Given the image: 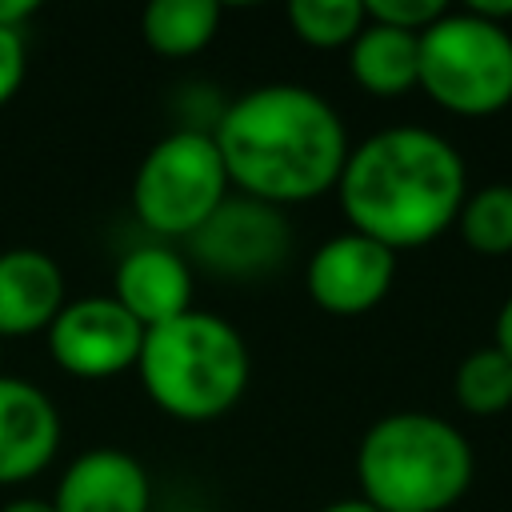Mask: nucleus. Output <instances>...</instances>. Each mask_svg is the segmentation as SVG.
Returning <instances> with one entry per match:
<instances>
[{"label":"nucleus","instance_id":"obj_1","mask_svg":"<svg viewBox=\"0 0 512 512\" xmlns=\"http://www.w3.org/2000/svg\"><path fill=\"white\" fill-rule=\"evenodd\" d=\"M224 172L260 204H296L328 192L348 160L344 120L300 84L244 92L212 132Z\"/></svg>","mask_w":512,"mask_h":512},{"label":"nucleus","instance_id":"obj_2","mask_svg":"<svg viewBox=\"0 0 512 512\" xmlns=\"http://www.w3.org/2000/svg\"><path fill=\"white\" fill-rule=\"evenodd\" d=\"M352 232L400 252L436 240L464 204L460 152L416 124L384 128L348 152L336 180Z\"/></svg>","mask_w":512,"mask_h":512},{"label":"nucleus","instance_id":"obj_3","mask_svg":"<svg viewBox=\"0 0 512 512\" xmlns=\"http://www.w3.org/2000/svg\"><path fill=\"white\" fill-rule=\"evenodd\" d=\"M356 480L380 512H444L472 484V444L440 416L392 412L364 432Z\"/></svg>","mask_w":512,"mask_h":512},{"label":"nucleus","instance_id":"obj_4","mask_svg":"<svg viewBox=\"0 0 512 512\" xmlns=\"http://www.w3.org/2000/svg\"><path fill=\"white\" fill-rule=\"evenodd\" d=\"M144 392L176 420L224 416L248 384V344L216 312L188 308L176 320L144 328L136 356Z\"/></svg>","mask_w":512,"mask_h":512},{"label":"nucleus","instance_id":"obj_5","mask_svg":"<svg viewBox=\"0 0 512 512\" xmlns=\"http://www.w3.org/2000/svg\"><path fill=\"white\" fill-rule=\"evenodd\" d=\"M420 88L448 112L488 116L512 100V36L476 12H444L420 32Z\"/></svg>","mask_w":512,"mask_h":512},{"label":"nucleus","instance_id":"obj_6","mask_svg":"<svg viewBox=\"0 0 512 512\" xmlns=\"http://www.w3.org/2000/svg\"><path fill=\"white\" fill-rule=\"evenodd\" d=\"M228 172L212 132H172L140 160L132 180L136 216L160 236H192L224 204Z\"/></svg>","mask_w":512,"mask_h":512},{"label":"nucleus","instance_id":"obj_7","mask_svg":"<svg viewBox=\"0 0 512 512\" xmlns=\"http://www.w3.org/2000/svg\"><path fill=\"white\" fill-rule=\"evenodd\" d=\"M144 344V328L112 300V296H84L64 304L48 324V348L56 364L72 376H112L136 364Z\"/></svg>","mask_w":512,"mask_h":512},{"label":"nucleus","instance_id":"obj_8","mask_svg":"<svg viewBox=\"0 0 512 512\" xmlns=\"http://www.w3.org/2000/svg\"><path fill=\"white\" fill-rule=\"evenodd\" d=\"M196 256L224 272V276H252L268 272L288 256V224L272 204H260L252 196L224 200L192 236Z\"/></svg>","mask_w":512,"mask_h":512},{"label":"nucleus","instance_id":"obj_9","mask_svg":"<svg viewBox=\"0 0 512 512\" xmlns=\"http://www.w3.org/2000/svg\"><path fill=\"white\" fill-rule=\"evenodd\" d=\"M396 280V252L360 236L344 232L324 240L308 260V292L324 312L360 316L376 308Z\"/></svg>","mask_w":512,"mask_h":512},{"label":"nucleus","instance_id":"obj_10","mask_svg":"<svg viewBox=\"0 0 512 512\" xmlns=\"http://www.w3.org/2000/svg\"><path fill=\"white\" fill-rule=\"evenodd\" d=\"M60 444V416L32 380L0 376V484L36 476Z\"/></svg>","mask_w":512,"mask_h":512},{"label":"nucleus","instance_id":"obj_11","mask_svg":"<svg viewBox=\"0 0 512 512\" xmlns=\"http://www.w3.org/2000/svg\"><path fill=\"white\" fill-rule=\"evenodd\" d=\"M140 328H156L176 320L192 308V272L184 256L160 244L132 248L116 268V296H112Z\"/></svg>","mask_w":512,"mask_h":512},{"label":"nucleus","instance_id":"obj_12","mask_svg":"<svg viewBox=\"0 0 512 512\" xmlns=\"http://www.w3.org/2000/svg\"><path fill=\"white\" fill-rule=\"evenodd\" d=\"M152 488L136 456L120 448H92L64 472L52 508L56 512H148Z\"/></svg>","mask_w":512,"mask_h":512},{"label":"nucleus","instance_id":"obj_13","mask_svg":"<svg viewBox=\"0 0 512 512\" xmlns=\"http://www.w3.org/2000/svg\"><path fill=\"white\" fill-rule=\"evenodd\" d=\"M64 308L60 264L40 248L0 252V336H28Z\"/></svg>","mask_w":512,"mask_h":512},{"label":"nucleus","instance_id":"obj_14","mask_svg":"<svg viewBox=\"0 0 512 512\" xmlns=\"http://www.w3.org/2000/svg\"><path fill=\"white\" fill-rule=\"evenodd\" d=\"M352 76L376 96H400L420 84V32L364 20L352 40Z\"/></svg>","mask_w":512,"mask_h":512},{"label":"nucleus","instance_id":"obj_15","mask_svg":"<svg viewBox=\"0 0 512 512\" xmlns=\"http://www.w3.org/2000/svg\"><path fill=\"white\" fill-rule=\"evenodd\" d=\"M220 28L216 0H152L140 16V32L160 56H192Z\"/></svg>","mask_w":512,"mask_h":512},{"label":"nucleus","instance_id":"obj_16","mask_svg":"<svg viewBox=\"0 0 512 512\" xmlns=\"http://www.w3.org/2000/svg\"><path fill=\"white\" fill-rule=\"evenodd\" d=\"M456 404L472 416H496L512 404V360L492 344L476 348L460 360L456 380H452Z\"/></svg>","mask_w":512,"mask_h":512},{"label":"nucleus","instance_id":"obj_17","mask_svg":"<svg viewBox=\"0 0 512 512\" xmlns=\"http://www.w3.org/2000/svg\"><path fill=\"white\" fill-rule=\"evenodd\" d=\"M456 228L464 244L480 256L512 252V184H488L460 204Z\"/></svg>","mask_w":512,"mask_h":512},{"label":"nucleus","instance_id":"obj_18","mask_svg":"<svg viewBox=\"0 0 512 512\" xmlns=\"http://www.w3.org/2000/svg\"><path fill=\"white\" fill-rule=\"evenodd\" d=\"M364 0H292L288 24L304 44L340 48L352 44L364 28Z\"/></svg>","mask_w":512,"mask_h":512},{"label":"nucleus","instance_id":"obj_19","mask_svg":"<svg viewBox=\"0 0 512 512\" xmlns=\"http://www.w3.org/2000/svg\"><path fill=\"white\" fill-rule=\"evenodd\" d=\"M444 12H448L444 0H364L368 20L388 24V28H404V32H424Z\"/></svg>","mask_w":512,"mask_h":512},{"label":"nucleus","instance_id":"obj_20","mask_svg":"<svg viewBox=\"0 0 512 512\" xmlns=\"http://www.w3.org/2000/svg\"><path fill=\"white\" fill-rule=\"evenodd\" d=\"M24 32L0 28V104H8L24 80Z\"/></svg>","mask_w":512,"mask_h":512},{"label":"nucleus","instance_id":"obj_21","mask_svg":"<svg viewBox=\"0 0 512 512\" xmlns=\"http://www.w3.org/2000/svg\"><path fill=\"white\" fill-rule=\"evenodd\" d=\"M36 12V0H0V28L24 32V20Z\"/></svg>","mask_w":512,"mask_h":512},{"label":"nucleus","instance_id":"obj_22","mask_svg":"<svg viewBox=\"0 0 512 512\" xmlns=\"http://www.w3.org/2000/svg\"><path fill=\"white\" fill-rule=\"evenodd\" d=\"M496 348L512 360V296L504 300V308H500V316H496Z\"/></svg>","mask_w":512,"mask_h":512},{"label":"nucleus","instance_id":"obj_23","mask_svg":"<svg viewBox=\"0 0 512 512\" xmlns=\"http://www.w3.org/2000/svg\"><path fill=\"white\" fill-rule=\"evenodd\" d=\"M468 12H476V16L492 20V24H500V16H512V0H472Z\"/></svg>","mask_w":512,"mask_h":512},{"label":"nucleus","instance_id":"obj_24","mask_svg":"<svg viewBox=\"0 0 512 512\" xmlns=\"http://www.w3.org/2000/svg\"><path fill=\"white\" fill-rule=\"evenodd\" d=\"M0 512H56V508H52V500H36V496H20V500H12V504H4Z\"/></svg>","mask_w":512,"mask_h":512},{"label":"nucleus","instance_id":"obj_25","mask_svg":"<svg viewBox=\"0 0 512 512\" xmlns=\"http://www.w3.org/2000/svg\"><path fill=\"white\" fill-rule=\"evenodd\" d=\"M320 512H380V508H372L364 496H356V500H336V504H324Z\"/></svg>","mask_w":512,"mask_h":512},{"label":"nucleus","instance_id":"obj_26","mask_svg":"<svg viewBox=\"0 0 512 512\" xmlns=\"http://www.w3.org/2000/svg\"><path fill=\"white\" fill-rule=\"evenodd\" d=\"M184 512H208V508H184Z\"/></svg>","mask_w":512,"mask_h":512}]
</instances>
